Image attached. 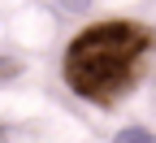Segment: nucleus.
<instances>
[{
  "label": "nucleus",
  "instance_id": "5",
  "mask_svg": "<svg viewBox=\"0 0 156 143\" xmlns=\"http://www.w3.org/2000/svg\"><path fill=\"white\" fill-rule=\"evenodd\" d=\"M74 9H83V0H74Z\"/></svg>",
  "mask_w": 156,
  "mask_h": 143
},
{
  "label": "nucleus",
  "instance_id": "4",
  "mask_svg": "<svg viewBox=\"0 0 156 143\" xmlns=\"http://www.w3.org/2000/svg\"><path fill=\"white\" fill-rule=\"evenodd\" d=\"M0 143H26L22 130H9V126H0Z\"/></svg>",
  "mask_w": 156,
  "mask_h": 143
},
{
  "label": "nucleus",
  "instance_id": "1",
  "mask_svg": "<svg viewBox=\"0 0 156 143\" xmlns=\"http://www.w3.org/2000/svg\"><path fill=\"white\" fill-rule=\"evenodd\" d=\"M156 52V30L143 22H95L78 30L65 48L61 74L74 95L113 109L139 87L147 56Z\"/></svg>",
  "mask_w": 156,
  "mask_h": 143
},
{
  "label": "nucleus",
  "instance_id": "2",
  "mask_svg": "<svg viewBox=\"0 0 156 143\" xmlns=\"http://www.w3.org/2000/svg\"><path fill=\"white\" fill-rule=\"evenodd\" d=\"M113 143H156V134L152 130H143V126H126V130H117V139Z\"/></svg>",
  "mask_w": 156,
  "mask_h": 143
},
{
  "label": "nucleus",
  "instance_id": "3",
  "mask_svg": "<svg viewBox=\"0 0 156 143\" xmlns=\"http://www.w3.org/2000/svg\"><path fill=\"white\" fill-rule=\"evenodd\" d=\"M17 74H22V65H17V61H9V56H0V87H5V83H13Z\"/></svg>",
  "mask_w": 156,
  "mask_h": 143
}]
</instances>
